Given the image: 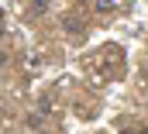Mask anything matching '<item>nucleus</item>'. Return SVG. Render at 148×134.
Listing matches in <instances>:
<instances>
[{
  "instance_id": "nucleus-6",
  "label": "nucleus",
  "mask_w": 148,
  "mask_h": 134,
  "mask_svg": "<svg viewBox=\"0 0 148 134\" xmlns=\"http://www.w3.org/2000/svg\"><path fill=\"white\" fill-rule=\"evenodd\" d=\"M3 28H7V21H3V10H0V34H3Z\"/></svg>"
},
{
  "instance_id": "nucleus-7",
  "label": "nucleus",
  "mask_w": 148,
  "mask_h": 134,
  "mask_svg": "<svg viewBox=\"0 0 148 134\" xmlns=\"http://www.w3.org/2000/svg\"><path fill=\"white\" fill-rule=\"evenodd\" d=\"M131 134H148V127H134V131H131Z\"/></svg>"
},
{
  "instance_id": "nucleus-2",
  "label": "nucleus",
  "mask_w": 148,
  "mask_h": 134,
  "mask_svg": "<svg viewBox=\"0 0 148 134\" xmlns=\"http://www.w3.org/2000/svg\"><path fill=\"white\" fill-rule=\"evenodd\" d=\"M62 28H66V34H73V38H83V34H86V24H83L79 17H73V14L62 17Z\"/></svg>"
},
{
  "instance_id": "nucleus-1",
  "label": "nucleus",
  "mask_w": 148,
  "mask_h": 134,
  "mask_svg": "<svg viewBox=\"0 0 148 134\" xmlns=\"http://www.w3.org/2000/svg\"><path fill=\"white\" fill-rule=\"evenodd\" d=\"M86 69L97 76V83L121 79V76H124V48H121V45H103L97 55L86 59Z\"/></svg>"
},
{
  "instance_id": "nucleus-5",
  "label": "nucleus",
  "mask_w": 148,
  "mask_h": 134,
  "mask_svg": "<svg viewBox=\"0 0 148 134\" xmlns=\"http://www.w3.org/2000/svg\"><path fill=\"white\" fill-rule=\"evenodd\" d=\"M0 66H7V52L3 48H0Z\"/></svg>"
},
{
  "instance_id": "nucleus-4",
  "label": "nucleus",
  "mask_w": 148,
  "mask_h": 134,
  "mask_svg": "<svg viewBox=\"0 0 148 134\" xmlns=\"http://www.w3.org/2000/svg\"><path fill=\"white\" fill-rule=\"evenodd\" d=\"M48 7H52V0H31V10L35 14H48Z\"/></svg>"
},
{
  "instance_id": "nucleus-3",
  "label": "nucleus",
  "mask_w": 148,
  "mask_h": 134,
  "mask_svg": "<svg viewBox=\"0 0 148 134\" xmlns=\"http://www.w3.org/2000/svg\"><path fill=\"white\" fill-rule=\"evenodd\" d=\"M117 7H121V0H93V10H97V14H110Z\"/></svg>"
}]
</instances>
